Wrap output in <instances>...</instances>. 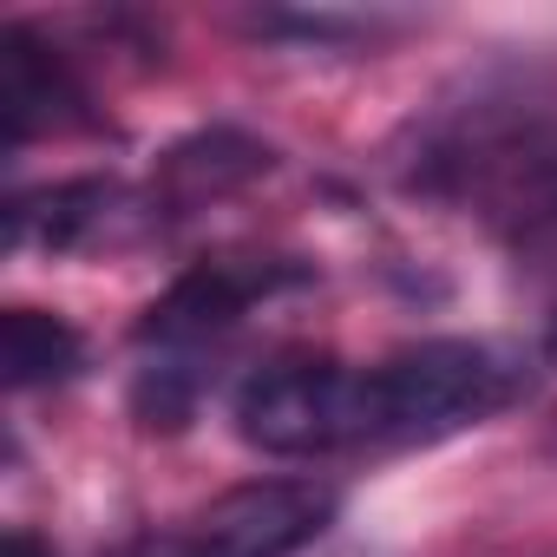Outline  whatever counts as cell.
Segmentation results:
<instances>
[{
    "mask_svg": "<svg viewBox=\"0 0 557 557\" xmlns=\"http://www.w3.org/2000/svg\"><path fill=\"white\" fill-rule=\"evenodd\" d=\"M518 394V368L485 342H420L368 368V446H426L492 420Z\"/></svg>",
    "mask_w": 557,
    "mask_h": 557,
    "instance_id": "6da1fadb",
    "label": "cell"
},
{
    "mask_svg": "<svg viewBox=\"0 0 557 557\" xmlns=\"http://www.w3.org/2000/svg\"><path fill=\"white\" fill-rule=\"evenodd\" d=\"M236 433L275 459L368 446V374L335 361H283L236 387Z\"/></svg>",
    "mask_w": 557,
    "mask_h": 557,
    "instance_id": "7a4b0ae2",
    "label": "cell"
},
{
    "mask_svg": "<svg viewBox=\"0 0 557 557\" xmlns=\"http://www.w3.org/2000/svg\"><path fill=\"white\" fill-rule=\"evenodd\" d=\"M335 524V485L315 479H249L197 511L177 557H296Z\"/></svg>",
    "mask_w": 557,
    "mask_h": 557,
    "instance_id": "3957f363",
    "label": "cell"
},
{
    "mask_svg": "<svg viewBox=\"0 0 557 557\" xmlns=\"http://www.w3.org/2000/svg\"><path fill=\"white\" fill-rule=\"evenodd\" d=\"M302 269L296 262H275V256H216V262H197L190 275L145 309L138 322V342H151L158 355H184L223 329H236L256 302H269L275 289H296Z\"/></svg>",
    "mask_w": 557,
    "mask_h": 557,
    "instance_id": "277c9868",
    "label": "cell"
},
{
    "mask_svg": "<svg viewBox=\"0 0 557 557\" xmlns=\"http://www.w3.org/2000/svg\"><path fill=\"white\" fill-rule=\"evenodd\" d=\"M79 106L73 73L21 27L0 34V125H8V145H27L47 125H66Z\"/></svg>",
    "mask_w": 557,
    "mask_h": 557,
    "instance_id": "5b68a950",
    "label": "cell"
},
{
    "mask_svg": "<svg viewBox=\"0 0 557 557\" xmlns=\"http://www.w3.org/2000/svg\"><path fill=\"white\" fill-rule=\"evenodd\" d=\"M269 171V151L256 138H236V132H203V138H184L164 171H158V190L177 203V210H197L203 197H223L249 177Z\"/></svg>",
    "mask_w": 557,
    "mask_h": 557,
    "instance_id": "8992f818",
    "label": "cell"
},
{
    "mask_svg": "<svg viewBox=\"0 0 557 557\" xmlns=\"http://www.w3.org/2000/svg\"><path fill=\"white\" fill-rule=\"evenodd\" d=\"M112 203L119 190L86 177V184H60V190H40V197H21L8 210V243H40V249H79L92 243L106 223H112Z\"/></svg>",
    "mask_w": 557,
    "mask_h": 557,
    "instance_id": "52a82bcc",
    "label": "cell"
},
{
    "mask_svg": "<svg viewBox=\"0 0 557 557\" xmlns=\"http://www.w3.org/2000/svg\"><path fill=\"white\" fill-rule=\"evenodd\" d=\"M86 361V342L73 322L47 315V309H8L0 315V374L8 387H47V381H66L79 374Z\"/></svg>",
    "mask_w": 557,
    "mask_h": 557,
    "instance_id": "ba28073f",
    "label": "cell"
},
{
    "mask_svg": "<svg viewBox=\"0 0 557 557\" xmlns=\"http://www.w3.org/2000/svg\"><path fill=\"white\" fill-rule=\"evenodd\" d=\"M132 407L145 426H184L190 407H197V381L184 374V361H151L132 387Z\"/></svg>",
    "mask_w": 557,
    "mask_h": 557,
    "instance_id": "9c48e42d",
    "label": "cell"
},
{
    "mask_svg": "<svg viewBox=\"0 0 557 557\" xmlns=\"http://www.w3.org/2000/svg\"><path fill=\"white\" fill-rule=\"evenodd\" d=\"M8 557H47V550H40L27 531H14V537H8Z\"/></svg>",
    "mask_w": 557,
    "mask_h": 557,
    "instance_id": "30bf717a",
    "label": "cell"
}]
</instances>
